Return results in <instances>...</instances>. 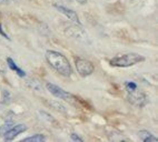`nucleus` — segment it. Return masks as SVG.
I'll use <instances>...</instances> for the list:
<instances>
[{
    "instance_id": "1",
    "label": "nucleus",
    "mask_w": 158,
    "mask_h": 142,
    "mask_svg": "<svg viewBox=\"0 0 158 142\" xmlns=\"http://www.w3.org/2000/svg\"><path fill=\"white\" fill-rule=\"evenodd\" d=\"M46 60L51 68L64 77H70L73 74V68L69 60L60 52L48 50L46 52Z\"/></svg>"
},
{
    "instance_id": "2",
    "label": "nucleus",
    "mask_w": 158,
    "mask_h": 142,
    "mask_svg": "<svg viewBox=\"0 0 158 142\" xmlns=\"http://www.w3.org/2000/svg\"><path fill=\"white\" fill-rule=\"evenodd\" d=\"M145 61V57L138 53H125L120 56H116L109 60V63L111 67L117 68H128L131 65H138V63Z\"/></svg>"
},
{
    "instance_id": "3",
    "label": "nucleus",
    "mask_w": 158,
    "mask_h": 142,
    "mask_svg": "<svg viewBox=\"0 0 158 142\" xmlns=\"http://www.w3.org/2000/svg\"><path fill=\"white\" fill-rule=\"evenodd\" d=\"M46 87H47V90L50 92L54 97L58 98V99H61V100H65V101H67V102H75L77 100V98L73 96V94H71L70 92H67L66 90H64L62 88H60V87H58V85H54V83H47L46 85Z\"/></svg>"
},
{
    "instance_id": "4",
    "label": "nucleus",
    "mask_w": 158,
    "mask_h": 142,
    "mask_svg": "<svg viewBox=\"0 0 158 142\" xmlns=\"http://www.w3.org/2000/svg\"><path fill=\"white\" fill-rule=\"evenodd\" d=\"M75 65H76L77 72H78L81 77H88L93 74L95 71V65L91 61L87 59H82V58H77L75 60Z\"/></svg>"
},
{
    "instance_id": "5",
    "label": "nucleus",
    "mask_w": 158,
    "mask_h": 142,
    "mask_svg": "<svg viewBox=\"0 0 158 142\" xmlns=\"http://www.w3.org/2000/svg\"><path fill=\"white\" fill-rule=\"evenodd\" d=\"M128 101L133 105L137 107V108H143L147 105L148 100H147L146 94L144 92H140L138 91V89L133 92H128Z\"/></svg>"
},
{
    "instance_id": "6",
    "label": "nucleus",
    "mask_w": 158,
    "mask_h": 142,
    "mask_svg": "<svg viewBox=\"0 0 158 142\" xmlns=\"http://www.w3.org/2000/svg\"><path fill=\"white\" fill-rule=\"evenodd\" d=\"M54 7L60 12V14H64L66 18H68L70 21H73V23H76L78 26H81V22H80V20H79L78 14H77L76 11H73V9H69V8H67V7L62 6V5H58V3L54 5Z\"/></svg>"
},
{
    "instance_id": "7",
    "label": "nucleus",
    "mask_w": 158,
    "mask_h": 142,
    "mask_svg": "<svg viewBox=\"0 0 158 142\" xmlns=\"http://www.w3.org/2000/svg\"><path fill=\"white\" fill-rule=\"evenodd\" d=\"M26 130H27V127H26L25 124H16L3 136V138H5L6 141H11V140H14L17 136H19L20 133L25 132Z\"/></svg>"
},
{
    "instance_id": "8",
    "label": "nucleus",
    "mask_w": 158,
    "mask_h": 142,
    "mask_svg": "<svg viewBox=\"0 0 158 142\" xmlns=\"http://www.w3.org/2000/svg\"><path fill=\"white\" fill-rule=\"evenodd\" d=\"M138 136L143 142H157L158 139L152 133H150L147 130H140L138 131Z\"/></svg>"
},
{
    "instance_id": "9",
    "label": "nucleus",
    "mask_w": 158,
    "mask_h": 142,
    "mask_svg": "<svg viewBox=\"0 0 158 142\" xmlns=\"http://www.w3.org/2000/svg\"><path fill=\"white\" fill-rule=\"evenodd\" d=\"M7 65H8L9 68L11 69V70H14L15 72H16V73L19 76V77H21V78L26 77V72L21 68H19V67H18L17 63L15 62L11 58H7Z\"/></svg>"
},
{
    "instance_id": "10",
    "label": "nucleus",
    "mask_w": 158,
    "mask_h": 142,
    "mask_svg": "<svg viewBox=\"0 0 158 142\" xmlns=\"http://www.w3.org/2000/svg\"><path fill=\"white\" fill-rule=\"evenodd\" d=\"M23 141V142H43V141H46V136H44V134L37 133V134H34V136L26 138Z\"/></svg>"
},
{
    "instance_id": "11",
    "label": "nucleus",
    "mask_w": 158,
    "mask_h": 142,
    "mask_svg": "<svg viewBox=\"0 0 158 142\" xmlns=\"http://www.w3.org/2000/svg\"><path fill=\"white\" fill-rule=\"evenodd\" d=\"M14 125L15 124H14V122H12V121H6V122L3 123L2 127L0 128V136H3L9 130H10V129L12 128V127H14Z\"/></svg>"
},
{
    "instance_id": "12",
    "label": "nucleus",
    "mask_w": 158,
    "mask_h": 142,
    "mask_svg": "<svg viewBox=\"0 0 158 142\" xmlns=\"http://www.w3.org/2000/svg\"><path fill=\"white\" fill-rule=\"evenodd\" d=\"M125 87H126L128 92H133V91L138 89L137 85H136L135 82H133V81H126V82H125Z\"/></svg>"
},
{
    "instance_id": "13",
    "label": "nucleus",
    "mask_w": 158,
    "mask_h": 142,
    "mask_svg": "<svg viewBox=\"0 0 158 142\" xmlns=\"http://www.w3.org/2000/svg\"><path fill=\"white\" fill-rule=\"evenodd\" d=\"M71 140L73 141H78V142H82L84 140L80 138L77 133H71Z\"/></svg>"
},
{
    "instance_id": "14",
    "label": "nucleus",
    "mask_w": 158,
    "mask_h": 142,
    "mask_svg": "<svg viewBox=\"0 0 158 142\" xmlns=\"http://www.w3.org/2000/svg\"><path fill=\"white\" fill-rule=\"evenodd\" d=\"M6 65H7V63H5L2 60L0 59V72H1V73H5V72H6Z\"/></svg>"
},
{
    "instance_id": "15",
    "label": "nucleus",
    "mask_w": 158,
    "mask_h": 142,
    "mask_svg": "<svg viewBox=\"0 0 158 142\" xmlns=\"http://www.w3.org/2000/svg\"><path fill=\"white\" fill-rule=\"evenodd\" d=\"M0 34H2V36H3V37H5V38H7V39H9L8 36H7V34L2 31V28H1V26H0Z\"/></svg>"
},
{
    "instance_id": "16",
    "label": "nucleus",
    "mask_w": 158,
    "mask_h": 142,
    "mask_svg": "<svg viewBox=\"0 0 158 142\" xmlns=\"http://www.w3.org/2000/svg\"><path fill=\"white\" fill-rule=\"evenodd\" d=\"M77 2L80 5H85V3H87V0H77Z\"/></svg>"
},
{
    "instance_id": "17",
    "label": "nucleus",
    "mask_w": 158,
    "mask_h": 142,
    "mask_svg": "<svg viewBox=\"0 0 158 142\" xmlns=\"http://www.w3.org/2000/svg\"><path fill=\"white\" fill-rule=\"evenodd\" d=\"M6 1H7V0H0V3H5Z\"/></svg>"
},
{
    "instance_id": "18",
    "label": "nucleus",
    "mask_w": 158,
    "mask_h": 142,
    "mask_svg": "<svg viewBox=\"0 0 158 142\" xmlns=\"http://www.w3.org/2000/svg\"><path fill=\"white\" fill-rule=\"evenodd\" d=\"M60 1H64V2H66V1H69V0H60Z\"/></svg>"
}]
</instances>
